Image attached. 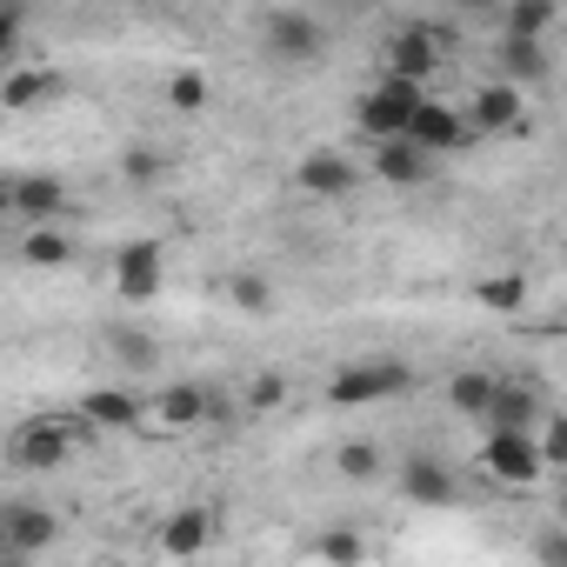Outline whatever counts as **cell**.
I'll return each mask as SVG.
<instances>
[{
	"label": "cell",
	"instance_id": "6da1fadb",
	"mask_svg": "<svg viewBox=\"0 0 567 567\" xmlns=\"http://www.w3.org/2000/svg\"><path fill=\"white\" fill-rule=\"evenodd\" d=\"M434 94L427 87H414V81H394V74H381L368 94H361V107H354V121H361V134L381 147V141H408V127H414V114L427 107Z\"/></svg>",
	"mask_w": 567,
	"mask_h": 567
},
{
	"label": "cell",
	"instance_id": "7a4b0ae2",
	"mask_svg": "<svg viewBox=\"0 0 567 567\" xmlns=\"http://www.w3.org/2000/svg\"><path fill=\"white\" fill-rule=\"evenodd\" d=\"M408 361H394V354H381V361H354V368H341L334 381H328V401L334 408H374V401H394V394H408Z\"/></svg>",
	"mask_w": 567,
	"mask_h": 567
},
{
	"label": "cell",
	"instance_id": "3957f363",
	"mask_svg": "<svg viewBox=\"0 0 567 567\" xmlns=\"http://www.w3.org/2000/svg\"><path fill=\"white\" fill-rule=\"evenodd\" d=\"M260 48H267L274 61H288V68H301V61H321V54H328V28H321L315 14H295V8H274V14L260 21Z\"/></svg>",
	"mask_w": 567,
	"mask_h": 567
},
{
	"label": "cell",
	"instance_id": "277c9868",
	"mask_svg": "<svg viewBox=\"0 0 567 567\" xmlns=\"http://www.w3.org/2000/svg\"><path fill=\"white\" fill-rule=\"evenodd\" d=\"M454 34L441 28V21H414V28H401L394 41H388V74L394 81H414V87H427L434 81V68H441V48H447Z\"/></svg>",
	"mask_w": 567,
	"mask_h": 567
},
{
	"label": "cell",
	"instance_id": "5b68a950",
	"mask_svg": "<svg viewBox=\"0 0 567 567\" xmlns=\"http://www.w3.org/2000/svg\"><path fill=\"white\" fill-rule=\"evenodd\" d=\"M481 467L501 487H534L547 474V454H540L534 434H481Z\"/></svg>",
	"mask_w": 567,
	"mask_h": 567
},
{
	"label": "cell",
	"instance_id": "8992f818",
	"mask_svg": "<svg viewBox=\"0 0 567 567\" xmlns=\"http://www.w3.org/2000/svg\"><path fill=\"white\" fill-rule=\"evenodd\" d=\"M68 454H74L68 421H21L14 441H8V461H14V467H34V474H54Z\"/></svg>",
	"mask_w": 567,
	"mask_h": 567
},
{
	"label": "cell",
	"instance_id": "52a82bcc",
	"mask_svg": "<svg viewBox=\"0 0 567 567\" xmlns=\"http://www.w3.org/2000/svg\"><path fill=\"white\" fill-rule=\"evenodd\" d=\"M161 280H167V254H161V240H127V247L114 254V288H121L127 301H154V295H161Z\"/></svg>",
	"mask_w": 567,
	"mask_h": 567
},
{
	"label": "cell",
	"instance_id": "ba28073f",
	"mask_svg": "<svg viewBox=\"0 0 567 567\" xmlns=\"http://www.w3.org/2000/svg\"><path fill=\"white\" fill-rule=\"evenodd\" d=\"M54 534H61L54 507H34V501H8V507H0V547H8V554H41V547H54Z\"/></svg>",
	"mask_w": 567,
	"mask_h": 567
},
{
	"label": "cell",
	"instance_id": "9c48e42d",
	"mask_svg": "<svg viewBox=\"0 0 567 567\" xmlns=\"http://www.w3.org/2000/svg\"><path fill=\"white\" fill-rule=\"evenodd\" d=\"M8 214H21L28 227H54L68 214V187L54 174H14L8 181Z\"/></svg>",
	"mask_w": 567,
	"mask_h": 567
},
{
	"label": "cell",
	"instance_id": "30bf717a",
	"mask_svg": "<svg viewBox=\"0 0 567 567\" xmlns=\"http://www.w3.org/2000/svg\"><path fill=\"white\" fill-rule=\"evenodd\" d=\"M467 134H474V127H467V114H461V107H447V101H427V107L414 114V127H408V141H414V147H427L434 161H441V154H454Z\"/></svg>",
	"mask_w": 567,
	"mask_h": 567
},
{
	"label": "cell",
	"instance_id": "8fae6325",
	"mask_svg": "<svg viewBox=\"0 0 567 567\" xmlns=\"http://www.w3.org/2000/svg\"><path fill=\"white\" fill-rule=\"evenodd\" d=\"M295 181L308 187V194H321V200H341V194H354V181H361V167L348 161V154H334V147H315L301 167H295Z\"/></svg>",
	"mask_w": 567,
	"mask_h": 567
},
{
	"label": "cell",
	"instance_id": "7c38bea8",
	"mask_svg": "<svg viewBox=\"0 0 567 567\" xmlns=\"http://www.w3.org/2000/svg\"><path fill=\"white\" fill-rule=\"evenodd\" d=\"M207 408H214V388H194V381H167V388L154 394V421H161L167 434L200 427V421H207Z\"/></svg>",
	"mask_w": 567,
	"mask_h": 567
},
{
	"label": "cell",
	"instance_id": "4fadbf2b",
	"mask_svg": "<svg viewBox=\"0 0 567 567\" xmlns=\"http://www.w3.org/2000/svg\"><path fill=\"white\" fill-rule=\"evenodd\" d=\"M540 394L527 388V381H501V401H494V414L481 421L487 434H540Z\"/></svg>",
	"mask_w": 567,
	"mask_h": 567
},
{
	"label": "cell",
	"instance_id": "5bb4252c",
	"mask_svg": "<svg viewBox=\"0 0 567 567\" xmlns=\"http://www.w3.org/2000/svg\"><path fill=\"white\" fill-rule=\"evenodd\" d=\"M467 127H474V134H507V127H520V87L487 81V87L467 101Z\"/></svg>",
	"mask_w": 567,
	"mask_h": 567
},
{
	"label": "cell",
	"instance_id": "9a60e30c",
	"mask_svg": "<svg viewBox=\"0 0 567 567\" xmlns=\"http://www.w3.org/2000/svg\"><path fill=\"white\" fill-rule=\"evenodd\" d=\"M374 174H381L388 187H421V181L434 174V154L414 147V141H381V147H374Z\"/></svg>",
	"mask_w": 567,
	"mask_h": 567
},
{
	"label": "cell",
	"instance_id": "2e32d148",
	"mask_svg": "<svg viewBox=\"0 0 567 567\" xmlns=\"http://www.w3.org/2000/svg\"><path fill=\"white\" fill-rule=\"evenodd\" d=\"M81 414H87L94 434H134V427H141V401H134L127 388H94V394L81 401Z\"/></svg>",
	"mask_w": 567,
	"mask_h": 567
},
{
	"label": "cell",
	"instance_id": "e0dca14e",
	"mask_svg": "<svg viewBox=\"0 0 567 567\" xmlns=\"http://www.w3.org/2000/svg\"><path fill=\"white\" fill-rule=\"evenodd\" d=\"M214 514L207 507H181V514H167L161 520V554H174V560H187V554H200L207 540H214Z\"/></svg>",
	"mask_w": 567,
	"mask_h": 567
},
{
	"label": "cell",
	"instance_id": "ac0fdd59",
	"mask_svg": "<svg viewBox=\"0 0 567 567\" xmlns=\"http://www.w3.org/2000/svg\"><path fill=\"white\" fill-rule=\"evenodd\" d=\"M447 401H454L467 421H487L494 401H501V374H487V368H461V374H447Z\"/></svg>",
	"mask_w": 567,
	"mask_h": 567
},
{
	"label": "cell",
	"instance_id": "d6986e66",
	"mask_svg": "<svg viewBox=\"0 0 567 567\" xmlns=\"http://www.w3.org/2000/svg\"><path fill=\"white\" fill-rule=\"evenodd\" d=\"M401 494L408 501H421V507H447L461 487H454V474L441 467V461H427V454H414L408 467H401Z\"/></svg>",
	"mask_w": 567,
	"mask_h": 567
},
{
	"label": "cell",
	"instance_id": "ffe728a7",
	"mask_svg": "<svg viewBox=\"0 0 567 567\" xmlns=\"http://www.w3.org/2000/svg\"><path fill=\"white\" fill-rule=\"evenodd\" d=\"M107 354H114L127 374H154V368H161V341L141 334L134 321H114V328H107Z\"/></svg>",
	"mask_w": 567,
	"mask_h": 567
},
{
	"label": "cell",
	"instance_id": "44dd1931",
	"mask_svg": "<svg viewBox=\"0 0 567 567\" xmlns=\"http://www.w3.org/2000/svg\"><path fill=\"white\" fill-rule=\"evenodd\" d=\"M54 94H61V74H48V68H14L0 81V107H14V114H28L34 101H54Z\"/></svg>",
	"mask_w": 567,
	"mask_h": 567
},
{
	"label": "cell",
	"instance_id": "7402d4cb",
	"mask_svg": "<svg viewBox=\"0 0 567 567\" xmlns=\"http://www.w3.org/2000/svg\"><path fill=\"white\" fill-rule=\"evenodd\" d=\"M501 81L507 87H520V81H540L547 74V54H540V41H501Z\"/></svg>",
	"mask_w": 567,
	"mask_h": 567
},
{
	"label": "cell",
	"instance_id": "603a6c76",
	"mask_svg": "<svg viewBox=\"0 0 567 567\" xmlns=\"http://www.w3.org/2000/svg\"><path fill=\"white\" fill-rule=\"evenodd\" d=\"M21 254H28L34 267H68V260H74V240H68L61 227H28Z\"/></svg>",
	"mask_w": 567,
	"mask_h": 567
},
{
	"label": "cell",
	"instance_id": "cb8c5ba5",
	"mask_svg": "<svg viewBox=\"0 0 567 567\" xmlns=\"http://www.w3.org/2000/svg\"><path fill=\"white\" fill-rule=\"evenodd\" d=\"M315 554H321L328 567H361V560H368V540H361L354 527H328V534H315Z\"/></svg>",
	"mask_w": 567,
	"mask_h": 567
},
{
	"label": "cell",
	"instance_id": "d4e9b609",
	"mask_svg": "<svg viewBox=\"0 0 567 567\" xmlns=\"http://www.w3.org/2000/svg\"><path fill=\"white\" fill-rule=\"evenodd\" d=\"M334 467H341L348 481H381V467H388V461H381V447H374V441H341Z\"/></svg>",
	"mask_w": 567,
	"mask_h": 567
},
{
	"label": "cell",
	"instance_id": "484cf974",
	"mask_svg": "<svg viewBox=\"0 0 567 567\" xmlns=\"http://www.w3.org/2000/svg\"><path fill=\"white\" fill-rule=\"evenodd\" d=\"M547 28H554L547 0H520V8H507V41H540Z\"/></svg>",
	"mask_w": 567,
	"mask_h": 567
},
{
	"label": "cell",
	"instance_id": "4316f807",
	"mask_svg": "<svg viewBox=\"0 0 567 567\" xmlns=\"http://www.w3.org/2000/svg\"><path fill=\"white\" fill-rule=\"evenodd\" d=\"M520 301H527V280H520V274H487V280H481V308L514 315Z\"/></svg>",
	"mask_w": 567,
	"mask_h": 567
},
{
	"label": "cell",
	"instance_id": "83f0119b",
	"mask_svg": "<svg viewBox=\"0 0 567 567\" xmlns=\"http://www.w3.org/2000/svg\"><path fill=\"white\" fill-rule=\"evenodd\" d=\"M227 295H234V308H247V315H267V308H274V288H267L260 274H234Z\"/></svg>",
	"mask_w": 567,
	"mask_h": 567
},
{
	"label": "cell",
	"instance_id": "f1b7e54d",
	"mask_svg": "<svg viewBox=\"0 0 567 567\" xmlns=\"http://www.w3.org/2000/svg\"><path fill=\"white\" fill-rule=\"evenodd\" d=\"M167 107H181V114H200V107H207V81H200L194 68H181V74L167 81Z\"/></svg>",
	"mask_w": 567,
	"mask_h": 567
},
{
	"label": "cell",
	"instance_id": "f546056e",
	"mask_svg": "<svg viewBox=\"0 0 567 567\" xmlns=\"http://www.w3.org/2000/svg\"><path fill=\"white\" fill-rule=\"evenodd\" d=\"M280 401H288V374H280V368L247 381V408H280Z\"/></svg>",
	"mask_w": 567,
	"mask_h": 567
},
{
	"label": "cell",
	"instance_id": "4dcf8cb0",
	"mask_svg": "<svg viewBox=\"0 0 567 567\" xmlns=\"http://www.w3.org/2000/svg\"><path fill=\"white\" fill-rule=\"evenodd\" d=\"M534 441H540V454H547V467H567V414H547Z\"/></svg>",
	"mask_w": 567,
	"mask_h": 567
},
{
	"label": "cell",
	"instance_id": "1f68e13d",
	"mask_svg": "<svg viewBox=\"0 0 567 567\" xmlns=\"http://www.w3.org/2000/svg\"><path fill=\"white\" fill-rule=\"evenodd\" d=\"M161 167H167V161H161L154 147H127V161H121V174H127V181H141V187H147V181H161Z\"/></svg>",
	"mask_w": 567,
	"mask_h": 567
},
{
	"label": "cell",
	"instance_id": "d6a6232c",
	"mask_svg": "<svg viewBox=\"0 0 567 567\" xmlns=\"http://www.w3.org/2000/svg\"><path fill=\"white\" fill-rule=\"evenodd\" d=\"M534 560H540V567H567V527L534 534Z\"/></svg>",
	"mask_w": 567,
	"mask_h": 567
},
{
	"label": "cell",
	"instance_id": "836d02e7",
	"mask_svg": "<svg viewBox=\"0 0 567 567\" xmlns=\"http://www.w3.org/2000/svg\"><path fill=\"white\" fill-rule=\"evenodd\" d=\"M0 567H28V554H8V547H0Z\"/></svg>",
	"mask_w": 567,
	"mask_h": 567
},
{
	"label": "cell",
	"instance_id": "e575fe53",
	"mask_svg": "<svg viewBox=\"0 0 567 567\" xmlns=\"http://www.w3.org/2000/svg\"><path fill=\"white\" fill-rule=\"evenodd\" d=\"M560 520H567V487H560Z\"/></svg>",
	"mask_w": 567,
	"mask_h": 567
}]
</instances>
